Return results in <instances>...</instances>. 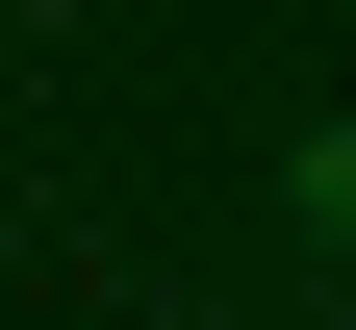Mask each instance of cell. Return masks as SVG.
I'll list each match as a JSON object with an SVG mask.
<instances>
[{
  "instance_id": "obj_1",
  "label": "cell",
  "mask_w": 356,
  "mask_h": 330,
  "mask_svg": "<svg viewBox=\"0 0 356 330\" xmlns=\"http://www.w3.org/2000/svg\"><path fill=\"white\" fill-rule=\"evenodd\" d=\"M280 204H305V229H356V127H305V153H280Z\"/></svg>"
}]
</instances>
